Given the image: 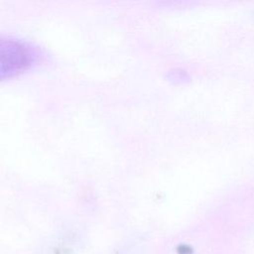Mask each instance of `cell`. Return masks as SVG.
<instances>
[{
	"label": "cell",
	"mask_w": 254,
	"mask_h": 254,
	"mask_svg": "<svg viewBox=\"0 0 254 254\" xmlns=\"http://www.w3.org/2000/svg\"><path fill=\"white\" fill-rule=\"evenodd\" d=\"M42 58L34 45L15 38L0 36V80L20 75L35 66Z\"/></svg>",
	"instance_id": "cell-1"
}]
</instances>
